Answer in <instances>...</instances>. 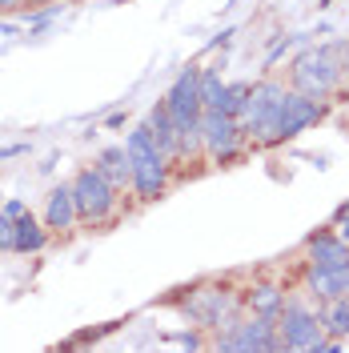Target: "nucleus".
<instances>
[{
    "label": "nucleus",
    "mask_w": 349,
    "mask_h": 353,
    "mask_svg": "<svg viewBox=\"0 0 349 353\" xmlns=\"http://www.w3.org/2000/svg\"><path fill=\"white\" fill-rule=\"evenodd\" d=\"M125 149H129V161H132V185H129L132 197L141 201V205L165 197V189H169V181H173V161L157 149L149 125H137V129L125 137Z\"/></svg>",
    "instance_id": "nucleus-1"
},
{
    "label": "nucleus",
    "mask_w": 349,
    "mask_h": 353,
    "mask_svg": "<svg viewBox=\"0 0 349 353\" xmlns=\"http://www.w3.org/2000/svg\"><path fill=\"white\" fill-rule=\"evenodd\" d=\"M285 92L289 88L277 81V77H261L253 92H249V105L241 109V132H245V141L249 145H257V149H269V145H281V137H277V121H281V105H285Z\"/></svg>",
    "instance_id": "nucleus-2"
},
{
    "label": "nucleus",
    "mask_w": 349,
    "mask_h": 353,
    "mask_svg": "<svg viewBox=\"0 0 349 353\" xmlns=\"http://www.w3.org/2000/svg\"><path fill=\"white\" fill-rule=\"evenodd\" d=\"M341 85H346V68H341V48H333V44L301 52L289 68V88L306 92L313 101H329Z\"/></svg>",
    "instance_id": "nucleus-3"
},
{
    "label": "nucleus",
    "mask_w": 349,
    "mask_h": 353,
    "mask_svg": "<svg viewBox=\"0 0 349 353\" xmlns=\"http://www.w3.org/2000/svg\"><path fill=\"white\" fill-rule=\"evenodd\" d=\"M213 350L221 353H277L281 350V337H277V317H261V313H249V317H229L225 325L213 330Z\"/></svg>",
    "instance_id": "nucleus-4"
},
{
    "label": "nucleus",
    "mask_w": 349,
    "mask_h": 353,
    "mask_svg": "<svg viewBox=\"0 0 349 353\" xmlns=\"http://www.w3.org/2000/svg\"><path fill=\"white\" fill-rule=\"evenodd\" d=\"M68 185H72V201H77V217L85 221V225H109V221L117 217L121 189H117L97 165L77 169V176H72Z\"/></svg>",
    "instance_id": "nucleus-5"
},
{
    "label": "nucleus",
    "mask_w": 349,
    "mask_h": 353,
    "mask_svg": "<svg viewBox=\"0 0 349 353\" xmlns=\"http://www.w3.org/2000/svg\"><path fill=\"white\" fill-rule=\"evenodd\" d=\"M241 305H245V297L237 289L221 285V281H205V285L189 289V297L181 301V313L193 321L197 330H217L229 317H237Z\"/></svg>",
    "instance_id": "nucleus-6"
},
{
    "label": "nucleus",
    "mask_w": 349,
    "mask_h": 353,
    "mask_svg": "<svg viewBox=\"0 0 349 353\" xmlns=\"http://www.w3.org/2000/svg\"><path fill=\"white\" fill-rule=\"evenodd\" d=\"M277 337H281V350L317 353L321 341H326L321 313L309 305L306 297H285L281 313H277Z\"/></svg>",
    "instance_id": "nucleus-7"
},
{
    "label": "nucleus",
    "mask_w": 349,
    "mask_h": 353,
    "mask_svg": "<svg viewBox=\"0 0 349 353\" xmlns=\"http://www.w3.org/2000/svg\"><path fill=\"white\" fill-rule=\"evenodd\" d=\"M201 145H205V161L209 165H229L245 153V132L241 121L225 109H205L201 112Z\"/></svg>",
    "instance_id": "nucleus-8"
},
{
    "label": "nucleus",
    "mask_w": 349,
    "mask_h": 353,
    "mask_svg": "<svg viewBox=\"0 0 349 353\" xmlns=\"http://www.w3.org/2000/svg\"><path fill=\"white\" fill-rule=\"evenodd\" d=\"M321 117H326V101H313L306 92L289 88L285 92V105H281V121H277V137L281 141H293V137H301L306 129H313Z\"/></svg>",
    "instance_id": "nucleus-9"
},
{
    "label": "nucleus",
    "mask_w": 349,
    "mask_h": 353,
    "mask_svg": "<svg viewBox=\"0 0 349 353\" xmlns=\"http://www.w3.org/2000/svg\"><path fill=\"white\" fill-rule=\"evenodd\" d=\"M301 285L313 301H333V297H349V265H313L306 261L301 269Z\"/></svg>",
    "instance_id": "nucleus-10"
},
{
    "label": "nucleus",
    "mask_w": 349,
    "mask_h": 353,
    "mask_svg": "<svg viewBox=\"0 0 349 353\" xmlns=\"http://www.w3.org/2000/svg\"><path fill=\"white\" fill-rule=\"evenodd\" d=\"M145 125H149V132H153L157 149L173 161V169L181 165V132H177V121L173 112H169V105L165 101H157L153 109H149V117H145Z\"/></svg>",
    "instance_id": "nucleus-11"
},
{
    "label": "nucleus",
    "mask_w": 349,
    "mask_h": 353,
    "mask_svg": "<svg viewBox=\"0 0 349 353\" xmlns=\"http://www.w3.org/2000/svg\"><path fill=\"white\" fill-rule=\"evenodd\" d=\"M306 261L313 265H349V241L337 229H317L306 241Z\"/></svg>",
    "instance_id": "nucleus-12"
},
{
    "label": "nucleus",
    "mask_w": 349,
    "mask_h": 353,
    "mask_svg": "<svg viewBox=\"0 0 349 353\" xmlns=\"http://www.w3.org/2000/svg\"><path fill=\"white\" fill-rule=\"evenodd\" d=\"M77 201H72V185H57L48 193V205H44V225L48 233H68L77 225Z\"/></svg>",
    "instance_id": "nucleus-13"
},
{
    "label": "nucleus",
    "mask_w": 349,
    "mask_h": 353,
    "mask_svg": "<svg viewBox=\"0 0 349 353\" xmlns=\"http://www.w3.org/2000/svg\"><path fill=\"white\" fill-rule=\"evenodd\" d=\"M44 245H48V225L44 221H37L32 213H24L21 221H12V253L32 257V253H41Z\"/></svg>",
    "instance_id": "nucleus-14"
},
{
    "label": "nucleus",
    "mask_w": 349,
    "mask_h": 353,
    "mask_svg": "<svg viewBox=\"0 0 349 353\" xmlns=\"http://www.w3.org/2000/svg\"><path fill=\"white\" fill-rule=\"evenodd\" d=\"M97 169L109 176L121 193L132 185V161H129V149H125V145H109V149H101V157H97Z\"/></svg>",
    "instance_id": "nucleus-15"
},
{
    "label": "nucleus",
    "mask_w": 349,
    "mask_h": 353,
    "mask_svg": "<svg viewBox=\"0 0 349 353\" xmlns=\"http://www.w3.org/2000/svg\"><path fill=\"white\" fill-rule=\"evenodd\" d=\"M285 305V289L277 281H261V285L245 289V309L249 313H261V317H277Z\"/></svg>",
    "instance_id": "nucleus-16"
},
{
    "label": "nucleus",
    "mask_w": 349,
    "mask_h": 353,
    "mask_svg": "<svg viewBox=\"0 0 349 353\" xmlns=\"http://www.w3.org/2000/svg\"><path fill=\"white\" fill-rule=\"evenodd\" d=\"M317 313H321V325H326V337H349V297H333V301H317Z\"/></svg>",
    "instance_id": "nucleus-17"
},
{
    "label": "nucleus",
    "mask_w": 349,
    "mask_h": 353,
    "mask_svg": "<svg viewBox=\"0 0 349 353\" xmlns=\"http://www.w3.org/2000/svg\"><path fill=\"white\" fill-rule=\"evenodd\" d=\"M225 97H229V81H221L217 68H201V105L225 109Z\"/></svg>",
    "instance_id": "nucleus-18"
},
{
    "label": "nucleus",
    "mask_w": 349,
    "mask_h": 353,
    "mask_svg": "<svg viewBox=\"0 0 349 353\" xmlns=\"http://www.w3.org/2000/svg\"><path fill=\"white\" fill-rule=\"evenodd\" d=\"M249 92H253V85H249V81H233V85H229V97H225V112L241 117V109L249 105Z\"/></svg>",
    "instance_id": "nucleus-19"
},
{
    "label": "nucleus",
    "mask_w": 349,
    "mask_h": 353,
    "mask_svg": "<svg viewBox=\"0 0 349 353\" xmlns=\"http://www.w3.org/2000/svg\"><path fill=\"white\" fill-rule=\"evenodd\" d=\"M8 249H12V217L0 205V253H8Z\"/></svg>",
    "instance_id": "nucleus-20"
},
{
    "label": "nucleus",
    "mask_w": 349,
    "mask_h": 353,
    "mask_svg": "<svg viewBox=\"0 0 349 353\" xmlns=\"http://www.w3.org/2000/svg\"><path fill=\"white\" fill-rule=\"evenodd\" d=\"M0 205H4V213H8L12 221H21L24 213H28V205H24V201H17V197H12V201H0Z\"/></svg>",
    "instance_id": "nucleus-21"
},
{
    "label": "nucleus",
    "mask_w": 349,
    "mask_h": 353,
    "mask_svg": "<svg viewBox=\"0 0 349 353\" xmlns=\"http://www.w3.org/2000/svg\"><path fill=\"white\" fill-rule=\"evenodd\" d=\"M52 4H57V0H24L28 12H41V8H52Z\"/></svg>",
    "instance_id": "nucleus-22"
},
{
    "label": "nucleus",
    "mask_w": 349,
    "mask_h": 353,
    "mask_svg": "<svg viewBox=\"0 0 349 353\" xmlns=\"http://www.w3.org/2000/svg\"><path fill=\"white\" fill-rule=\"evenodd\" d=\"M181 345H189V350H201V345H205V337H197V333H185V337H181Z\"/></svg>",
    "instance_id": "nucleus-23"
},
{
    "label": "nucleus",
    "mask_w": 349,
    "mask_h": 353,
    "mask_svg": "<svg viewBox=\"0 0 349 353\" xmlns=\"http://www.w3.org/2000/svg\"><path fill=\"white\" fill-rule=\"evenodd\" d=\"M28 153V145H8V149H0V157H21Z\"/></svg>",
    "instance_id": "nucleus-24"
},
{
    "label": "nucleus",
    "mask_w": 349,
    "mask_h": 353,
    "mask_svg": "<svg viewBox=\"0 0 349 353\" xmlns=\"http://www.w3.org/2000/svg\"><path fill=\"white\" fill-rule=\"evenodd\" d=\"M17 8H24V0H0V12H17Z\"/></svg>",
    "instance_id": "nucleus-25"
},
{
    "label": "nucleus",
    "mask_w": 349,
    "mask_h": 353,
    "mask_svg": "<svg viewBox=\"0 0 349 353\" xmlns=\"http://www.w3.org/2000/svg\"><path fill=\"white\" fill-rule=\"evenodd\" d=\"M105 125H109V129H121V125H125V112H112V117L105 121Z\"/></svg>",
    "instance_id": "nucleus-26"
},
{
    "label": "nucleus",
    "mask_w": 349,
    "mask_h": 353,
    "mask_svg": "<svg viewBox=\"0 0 349 353\" xmlns=\"http://www.w3.org/2000/svg\"><path fill=\"white\" fill-rule=\"evenodd\" d=\"M341 68H346V81H349V44H341Z\"/></svg>",
    "instance_id": "nucleus-27"
},
{
    "label": "nucleus",
    "mask_w": 349,
    "mask_h": 353,
    "mask_svg": "<svg viewBox=\"0 0 349 353\" xmlns=\"http://www.w3.org/2000/svg\"><path fill=\"white\" fill-rule=\"evenodd\" d=\"M233 4H241V0H233Z\"/></svg>",
    "instance_id": "nucleus-28"
}]
</instances>
